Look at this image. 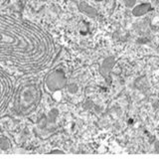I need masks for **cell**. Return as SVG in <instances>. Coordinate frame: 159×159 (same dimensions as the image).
I'll list each match as a JSON object with an SVG mask.
<instances>
[{
  "label": "cell",
  "mask_w": 159,
  "mask_h": 159,
  "mask_svg": "<svg viewBox=\"0 0 159 159\" xmlns=\"http://www.w3.org/2000/svg\"><path fill=\"white\" fill-rule=\"evenodd\" d=\"M55 43L48 32L27 19L0 14V64L22 74L50 66Z\"/></svg>",
  "instance_id": "cell-1"
},
{
  "label": "cell",
  "mask_w": 159,
  "mask_h": 159,
  "mask_svg": "<svg viewBox=\"0 0 159 159\" xmlns=\"http://www.w3.org/2000/svg\"><path fill=\"white\" fill-rule=\"evenodd\" d=\"M41 89L34 82H24L15 89L14 108L20 116H27L33 113L41 102Z\"/></svg>",
  "instance_id": "cell-2"
},
{
  "label": "cell",
  "mask_w": 159,
  "mask_h": 159,
  "mask_svg": "<svg viewBox=\"0 0 159 159\" xmlns=\"http://www.w3.org/2000/svg\"><path fill=\"white\" fill-rule=\"evenodd\" d=\"M65 84H66V78L62 71H54L46 79V86L52 92L64 88Z\"/></svg>",
  "instance_id": "cell-4"
},
{
  "label": "cell",
  "mask_w": 159,
  "mask_h": 159,
  "mask_svg": "<svg viewBox=\"0 0 159 159\" xmlns=\"http://www.w3.org/2000/svg\"><path fill=\"white\" fill-rule=\"evenodd\" d=\"M14 92L15 86L11 76L7 70L0 65V116L6 111L9 104L13 101Z\"/></svg>",
  "instance_id": "cell-3"
}]
</instances>
